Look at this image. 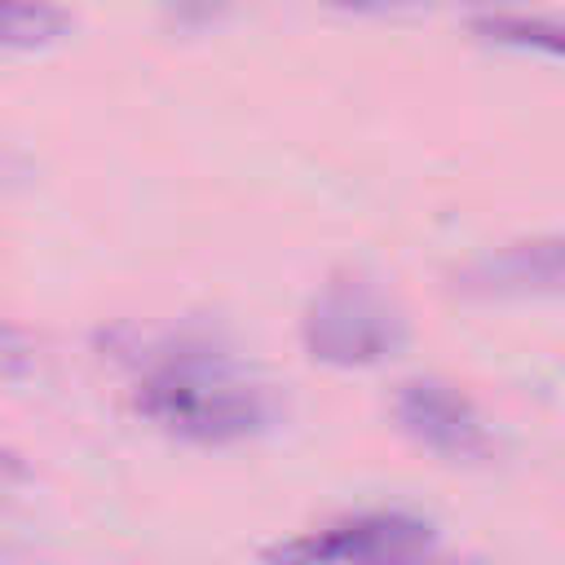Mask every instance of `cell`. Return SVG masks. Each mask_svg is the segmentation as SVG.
<instances>
[{"mask_svg": "<svg viewBox=\"0 0 565 565\" xmlns=\"http://www.w3.org/2000/svg\"><path fill=\"white\" fill-rule=\"evenodd\" d=\"M411 340L402 305L358 269H335L300 313V344L309 362L335 371H366L393 362Z\"/></svg>", "mask_w": 565, "mask_h": 565, "instance_id": "2", "label": "cell"}, {"mask_svg": "<svg viewBox=\"0 0 565 565\" xmlns=\"http://www.w3.org/2000/svg\"><path fill=\"white\" fill-rule=\"evenodd\" d=\"M265 565H450L437 556V530L411 512H358L318 530L278 539Z\"/></svg>", "mask_w": 565, "mask_h": 565, "instance_id": "3", "label": "cell"}, {"mask_svg": "<svg viewBox=\"0 0 565 565\" xmlns=\"http://www.w3.org/2000/svg\"><path fill=\"white\" fill-rule=\"evenodd\" d=\"M450 291L468 300L565 296V234H539V238L486 247L450 274Z\"/></svg>", "mask_w": 565, "mask_h": 565, "instance_id": "5", "label": "cell"}, {"mask_svg": "<svg viewBox=\"0 0 565 565\" xmlns=\"http://www.w3.org/2000/svg\"><path fill=\"white\" fill-rule=\"evenodd\" d=\"M393 419L415 446H424L441 459L459 463V459H486L490 455V428H486L477 402L441 375L402 380L393 388Z\"/></svg>", "mask_w": 565, "mask_h": 565, "instance_id": "4", "label": "cell"}, {"mask_svg": "<svg viewBox=\"0 0 565 565\" xmlns=\"http://www.w3.org/2000/svg\"><path fill=\"white\" fill-rule=\"evenodd\" d=\"M132 406L154 428L199 446L260 437L278 424V393L238 353L207 340H177L146 358Z\"/></svg>", "mask_w": 565, "mask_h": 565, "instance_id": "1", "label": "cell"}, {"mask_svg": "<svg viewBox=\"0 0 565 565\" xmlns=\"http://www.w3.org/2000/svg\"><path fill=\"white\" fill-rule=\"evenodd\" d=\"M468 31L486 44H499V49H521V53H543V57L565 62V18L494 9V13H472Z\"/></svg>", "mask_w": 565, "mask_h": 565, "instance_id": "6", "label": "cell"}, {"mask_svg": "<svg viewBox=\"0 0 565 565\" xmlns=\"http://www.w3.org/2000/svg\"><path fill=\"white\" fill-rule=\"evenodd\" d=\"M75 18L57 4H0V44L4 49H40L62 40Z\"/></svg>", "mask_w": 565, "mask_h": 565, "instance_id": "7", "label": "cell"}]
</instances>
